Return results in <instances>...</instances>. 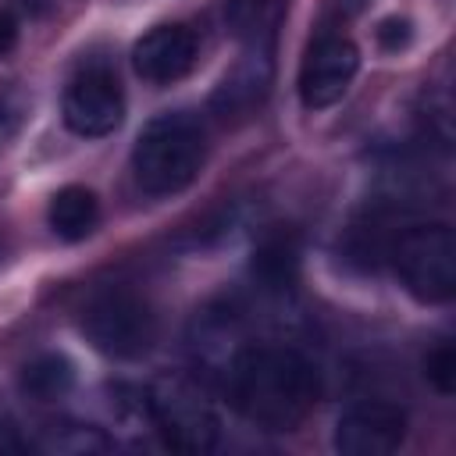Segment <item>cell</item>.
Masks as SVG:
<instances>
[{
  "instance_id": "obj_10",
  "label": "cell",
  "mask_w": 456,
  "mask_h": 456,
  "mask_svg": "<svg viewBox=\"0 0 456 456\" xmlns=\"http://www.w3.org/2000/svg\"><path fill=\"white\" fill-rule=\"evenodd\" d=\"M46 224L61 242H82L100 224V200L89 185H64L46 207Z\"/></svg>"
},
{
  "instance_id": "obj_18",
  "label": "cell",
  "mask_w": 456,
  "mask_h": 456,
  "mask_svg": "<svg viewBox=\"0 0 456 456\" xmlns=\"http://www.w3.org/2000/svg\"><path fill=\"white\" fill-rule=\"evenodd\" d=\"M21 118H25V103H21L18 96H0V150H4V142L18 132Z\"/></svg>"
},
{
  "instance_id": "obj_12",
  "label": "cell",
  "mask_w": 456,
  "mask_h": 456,
  "mask_svg": "<svg viewBox=\"0 0 456 456\" xmlns=\"http://www.w3.org/2000/svg\"><path fill=\"white\" fill-rule=\"evenodd\" d=\"M249 271L260 281V289H267V292H289V289H296V281H299V246H296V239H289V235L267 239L253 253Z\"/></svg>"
},
{
  "instance_id": "obj_17",
  "label": "cell",
  "mask_w": 456,
  "mask_h": 456,
  "mask_svg": "<svg viewBox=\"0 0 456 456\" xmlns=\"http://www.w3.org/2000/svg\"><path fill=\"white\" fill-rule=\"evenodd\" d=\"M374 39H378V46H381V50H388V53L406 50V46H410V39H413V21H410V18H403V14H388V18H381V21H378Z\"/></svg>"
},
{
  "instance_id": "obj_2",
  "label": "cell",
  "mask_w": 456,
  "mask_h": 456,
  "mask_svg": "<svg viewBox=\"0 0 456 456\" xmlns=\"http://www.w3.org/2000/svg\"><path fill=\"white\" fill-rule=\"evenodd\" d=\"M207 164V135L192 114H157L132 146L135 185L150 196L189 189Z\"/></svg>"
},
{
  "instance_id": "obj_5",
  "label": "cell",
  "mask_w": 456,
  "mask_h": 456,
  "mask_svg": "<svg viewBox=\"0 0 456 456\" xmlns=\"http://www.w3.org/2000/svg\"><path fill=\"white\" fill-rule=\"evenodd\" d=\"M150 420L164 435V442L178 452H210L217 445V410L203 395V388L185 374H164L153 381L146 395Z\"/></svg>"
},
{
  "instance_id": "obj_16",
  "label": "cell",
  "mask_w": 456,
  "mask_h": 456,
  "mask_svg": "<svg viewBox=\"0 0 456 456\" xmlns=\"http://www.w3.org/2000/svg\"><path fill=\"white\" fill-rule=\"evenodd\" d=\"M424 374H428V381H431L442 395H452V388H456V349H452L449 342L435 346V349L428 353V360H424Z\"/></svg>"
},
{
  "instance_id": "obj_7",
  "label": "cell",
  "mask_w": 456,
  "mask_h": 456,
  "mask_svg": "<svg viewBox=\"0 0 456 456\" xmlns=\"http://www.w3.org/2000/svg\"><path fill=\"white\" fill-rule=\"evenodd\" d=\"M360 71V50L353 39L338 36V32H321L299 64V100L306 110H324L331 103H338L346 96V89L353 86Z\"/></svg>"
},
{
  "instance_id": "obj_8",
  "label": "cell",
  "mask_w": 456,
  "mask_h": 456,
  "mask_svg": "<svg viewBox=\"0 0 456 456\" xmlns=\"http://www.w3.org/2000/svg\"><path fill=\"white\" fill-rule=\"evenodd\" d=\"M406 442V413L395 403H356L335 424V449L342 456H388Z\"/></svg>"
},
{
  "instance_id": "obj_4",
  "label": "cell",
  "mask_w": 456,
  "mask_h": 456,
  "mask_svg": "<svg viewBox=\"0 0 456 456\" xmlns=\"http://www.w3.org/2000/svg\"><path fill=\"white\" fill-rule=\"evenodd\" d=\"M78 328L93 342V349L110 360L146 356L160 331L153 306L132 289H107V292L93 296L82 306Z\"/></svg>"
},
{
  "instance_id": "obj_3",
  "label": "cell",
  "mask_w": 456,
  "mask_h": 456,
  "mask_svg": "<svg viewBox=\"0 0 456 456\" xmlns=\"http://www.w3.org/2000/svg\"><path fill=\"white\" fill-rule=\"evenodd\" d=\"M399 285L417 303H449L456 296V232L449 224H410L388 242Z\"/></svg>"
},
{
  "instance_id": "obj_20",
  "label": "cell",
  "mask_w": 456,
  "mask_h": 456,
  "mask_svg": "<svg viewBox=\"0 0 456 456\" xmlns=\"http://www.w3.org/2000/svg\"><path fill=\"white\" fill-rule=\"evenodd\" d=\"M18 39H21V25H18V18H14L11 11H0V57L11 53V50L18 46Z\"/></svg>"
},
{
  "instance_id": "obj_15",
  "label": "cell",
  "mask_w": 456,
  "mask_h": 456,
  "mask_svg": "<svg viewBox=\"0 0 456 456\" xmlns=\"http://www.w3.org/2000/svg\"><path fill=\"white\" fill-rule=\"evenodd\" d=\"M50 449H57V452H103L110 442L96 431V428H82V424H61V428H53L50 431V442H46Z\"/></svg>"
},
{
  "instance_id": "obj_11",
  "label": "cell",
  "mask_w": 456,
  "mask_h": 456,
  "mask_svg": "<svg viewBox=\"0 0 456 456\" xmlns=\"http://www.w3.org/2000/svg\"><path fill=\"white\" fill-rule=\"evenodd\" d=\"M267 82H271V61L260 53L246 64H239L232 75L221 78V86L214 89V100L210 107L221 114V118H232V114H246L253 110L264 93H267Z\"/></svg>"
},
{
  "instance_id": "obj_19",
  "label": "cell",
  "mask_w": 456,
  "mask_h": 456,
  "mask_svg": "<svg viewBox=\"0 0 456 456\" xmlns=\"http://www.w3.org/2000/svg\"><path fill=\"white\" fill-rule=\"evenodd\" d=\"M363 7H367V0H324V18H328L331 25H338V21L356 18Z\"/></svg>"
},
{
  "instance_id": "obj_9",
  "label": "cell",
  "mask_w": 456,
  "mask_h": 456,
  "mask_svg": "<svg viewBox=\"0 0 456 456\" xmlns=\"http://www.w3.org/2000/svg\"><path fill=\"white\" fill-rule=\"evenodd\" d=\"M196 53H200L196 32L182 21H164V25H153L150 32H142L135 39L132 68L139 78H146L153 86H167V82H178L192 71Z\"/></svg>"
},
{
  "instance_id": "obj_13",
  "label": "cell",
  "mask_w": 456,
  "mask_h": 456,
  "mask_svg": "<svg viewBox=\"0 0 456 456\" xmlns=\"http://www.w3.org/2000/svg\"><path fill=\"white\" fill-rule=\"evenodd\" d=\"M75 385V367L64 353H39L21 367V392L36 403L64 399Z\"/></svg>"
},
{
  "instance_id": "obj_6",
  "label": "cell",
  "mask_w": 456,
  "mask_h": 456,
  "mask_svg": "<svg viewBox=\"0 0 456 456\" xmlns=\"http://www.w3.org/2000/svg\"><path fill=\"white\" fill-rule=\"evenodd\" d=\"M61 114L64 125L82 139H103L118 132V125L125 121V89L118 75L103 64L82 68L64 89Z\"/></svg>"
},
{
  "instance_id": "obj_1",
  "label": "cell",
  "mask_w": 456,
  "mask_h": 456,
  "mask_svg": "<svg viewBox=\"0 0 456 456\" xmlns=\"http://www.w3.org/2000/svg\"><path fill=\"white\" fill-rule=\"evenodd\" d=\"M235 410L267 431H296L317 406V367L289 346H246L228 370Z\"/></svg>"
},
{
  "instance_id": "obj_14",
  "label": "cell",
  "mask_w": 456,
  "mask_h": 456,
  "mask_svg": "<svg viewBox=\"0 0 456 456\" xmlns=\"http://www.w3.org/2000/svg\"><path fill=\"white\" fill-rule=\"evenodd\" d=\"M271 0H224V28L235 39H256L267 21Z\"/></svg>"
}]
</instances>
